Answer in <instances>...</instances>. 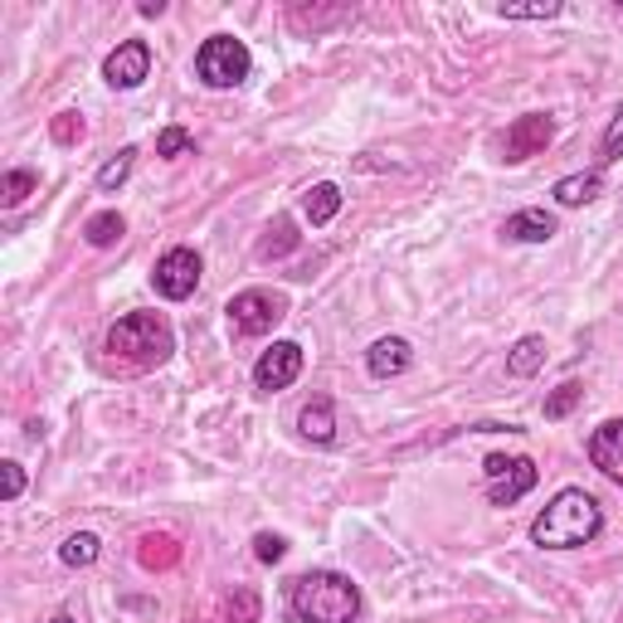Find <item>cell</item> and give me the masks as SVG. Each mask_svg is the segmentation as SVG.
Listing matches in <instances>:
<instances>
[{"mask_svg": "<svg viewBox=\"0 0 623 623\" xmlns=\"http://www.w3.org/2000/svg\"><path fill=\"white\" fill-rule=\"evenodd\" d=\"M298 239H302V234H298V224H292L288 215H278V220L268 224V234L258 239V258H264V264H268V258L292 254V249H298Z\"/></svg>", "mask_w": 623, "mask_h": 623, "instance_id": "obj_18", "label": "cell"}, {"mask_svg": "<svg viewBox=\"0 0 623 623\" xmlns=\"http://www.w3.org/2000/svg\"><path fill=\"white\" fill-rule=\"evenodd\" d=\"M298 429H302V439H312V443H332L336 439V409H332V400L316 395L308 409L298 414Z\"/></svg>", "mask_w": 623, "mask_h": 623, "instance_id": "obj_15", "label": "cell"}, {"mask_svg": "<svg viewBox=\"0 0 623 623\" xmlns=\"http://www.w3.org/2000/svg\"><path fill=\"white\" fill-rule=\"evenodd\" d=\"M151 288L171 302H185L195 288H200V254H195V249H166V254L157 258Z\"/></svg>", "mask_w": 623, "mask_h": 623, "instance_id": "obj_7", "label": "cell"}, {"mask_svg": "<svg viewBox=\"0 0 623 623\" xmlns=\"http://www.w3.org/2000/svg\"><path fill=\"white\" fill-rule=\"evenodd\" d=\"M541 366H545V336H521V342L511 346V356H507V370L517 380H531Z\"/></svg>", "mask_w": 623, "mask_h": 623, "instance_id": "obj_17", "label": "cell"}, {"mask_svg": "<svg viewBox=\"0 0 623 623\" xmlns=\"http://www.w3.org/2000/svg\"><path fill=\"white\" fill-rule=\"evenodd\" d=\"M49 132H54V141H59V147H73V141H83V132H89V127H83L79 113H59V117L49 123Z\"/></svg>", "mask_w": 623, "mask_h": 623, "instance_id": "obj_29", "label": "cell"}, {"mask_svg": "<svg viewBox=\"0 0 623 623\" xmlns=\"http://www.w3.org/2000/svg\"><path fill=\"white\" fill-rule=\"evenodd\" d=\"M254 555H258L264 565H278L282 555H288V541H282V535H273V531H258V535H254Z\"/></svg>", "mask_w": 623, "mask_h": 623, "instance_id": "obj_30", "label": "cell"}, {"mask_svg": "<svg viewBox=\"0 0 623 623\" xmlns=\"http://www.w3.org/2000/svg\"><path fill=\"white\" fill-rule=\"evenodd\" d=\"M97 555H103V541H97L93 531H79V535H69V541L59 545V561H64V565H73V570H83V565H93Z\"/></svg>", "mask_w": 623, "mask_h": 623, "instance_id": "obj_20", "label": "cell"}, {"mask_svg": "<svg viewBox=\"0 0 623 623\" xmlns=\"http://www.w3.org/2000/svg\"><path fill=\"white\" fill-rule=\"evenodd\" d=\"M589 463H595L614 487H623V419H609L589 434Z\"/></svg>", "mask_w": 623, "mask_h": 623, "instance_id": "obj_11", "label": "cell"}, {"mask_svg": "<svg viewBox=\"0 0 623 623\" xmlns=\"http://www.w3.org/2000/svg\"><path fill=\"white\" fill-rule=\"evenodd\" d=\"M132 166H137V147H123L117 157H107V161H103V171H97V191H103V195L123 191L127 176H132Z\"/></svg>", "mask_w": 623, "mask_h": 623, "instance_id": "obj_19", "label": "cell"}, {"mask_svg": "<svg viewBox=\"0 0 623 623\" xmlns=\"http://www.w3.org/2000/svg\"><path fill=\"white\" fill-rule=\"evenodd\" d=\"M619 157H623V103H619V113L609 117L604 141H599V161H604V166H614Z\"/></svg>", "mask_w": 623, "mask_h": 623, "instance_id": "obj_28", "label": "cell"}, {"mask_svg": "<svg viewBox=\"0 0 623 623\" xmlns=\"http://www.w3.org/2000/svg\"><path fill=\"white\" fill-rule=\"evenodd\" d=\"M336 210H342V185L336 181H322V185H312V191L302 195V215H308V224H332Z\"/></svg>", "mask_w": 623, "mask_h": 623, "instance_id": "obj_16", "label": "cell"}, {"mask_svg": "<svg viewBox=\"0 0 623 623\" xmlns=\"http://www.w3.org/2000/svg\"><path fill=\"white\" fill-rule=\"evenodd\" d=\"M107 356H117L123 366L151 370V366H166L171 351H176V332L161 312H127L123 322L107 326Z\"/></svg>", "mask_w": 623, "mask_h": 623, "instance_id": "obj_3", "label": "cell"}, {"mask_svg": "<svg viewBox=\"0 0 623 623\" xmlns=\"http://www.w3.org/2000/svg\"><path fill=\"white\" fill-rule=\"evenodd\" d=\"M35 171H5V181H0V200L5 205H25L30 195H35Z\"/></svg>", "mask_w": 623, "mask_h": 623, "instance_id": "obj_25", "label": "cell"}, {"mask_svg": "<svg viewBox=\"0 0 623 623\" xmlns=\"http://www.w3.org/2000/svg\"><path fill=\"white\" fill-rule=\"evenodd\" d=\"M185 151H195V137L185 132V127H161V137H157V157H185Z\"/></svg>", "mask_w": 623, "mask_h": 623, "instance_id": "obj_27", "label": "cell"}, {"mask_svg": "<svg viewBox=\"0 0 623 623\" xmlns=\"http://www.w3.org/2000/svg\"><path fill=\"white\" fill-rule=\"evenodd\" d=\"M288 609L298 623H356L360 589L342 570H308L288 585Z\"/></svg>", "mask_w": 623, "mask_h": 623, "instance_id": "obj_2", "label": "cell"}, {"mask_svg": "<svg viewBox=\"0 0 623 623\" xmlns=\"http://www.w3.org/2000/svg\"><path fill=\"white\" fill-rule=\"evenodd\" d=\"M137 555H141V565H147V570H161V565H176L181 561V551H176V541H171V535H147Z\"/></svg>", "mask_w": 623, "mask_h": 623, "instance_id": "obj_23", "label": "cell"}, {"mask_svg": "<svg viewBox=\"0 0 623 623\" xmlns=\"http://www.w3.org/2000/svg\"><path fill=\"white\" fill-rule=\"evenodd\" d=\"M561 0H531V5H511V0H507V5H497V15L501 20H555V15H561Z\"/></svg>", "mask_w": 623, "mask_h": 623, "instance_id": "obj_24", "label": "cell"}, {"mask_svg": "<svg viewBox=\"0 0 623 623\" xmlns=\"http://www.w3.org/2000/svg\"><path fill=\"white\" fill-rule=\"evenodd\" d=\"M579 400H585V390H579L575 380H565L561 390H551V395H545V419H565V414H575Z\"/></svg>", "mask_w": 623, "mask_h": 623, "instance_id": "obj_26", "label": "cell"}, {"mask_svg": "<svg viewBox=\"0 0 623 623\" xmlns=\"http://www.w3.org/2000/svg\"><path fill=\"white\" fill-rule=\"evenodd\" d=\"M599 531H604V511L585 487H561L531 521V541L541 551H575V545L595 541Z\"/></svg>", "mask_w": 623, "mask_h": 623, "instance_id": "obj_1", "label": "cell"}, {"mask_svg": "<svg viewBox=\"0 0 623 623\" xmlns=\"http://www.w3.org/2000/svg\"><path fill=\"white\" fill-rule=\"evenodd\" d=\"M151 73V45L147 39H123L113 54L103 59V79L113 89H141Z\"/></svg>", "mask_w": 623, "mask_h": 623, "instance_id": "obj_9", "label": "cell"}, {"mask_svg": "<svg viewBox=\"0 0 623 623\" xmlns=\"http://www.w3.org/2000/svg\"><path fill=\"white\" fill-rule=\"evenodd\" d=\"M551 195H555L561 210H579V205H589V200L604 195V171H575V176H561Z\"/></svg>", "mask_w": 623, "mask_h": 623, "instance_id": "obj_13", "label": "cell"}, {"mask_svg": "<svg viewBox=\"0 0 623 623\" xmlns=\"http://www.w3.org/2000/svg\"><path fill=\"white\" fill-rule=\"evenodd\" d=\"M224 312L239 336H264L288 316V298H282V292H268V288H249V292H239V298H229Z\"/></svg>", "mask_w": 623, "mask_h": 623, "instance_id": "obj_5", "label": "cell"}, {"mask_svg": "<svg viewBox=\"0 0 623 623\" xmlns=\"http://www.w3.org/2000/svg\"><path fill=\"white\" fill-rule=\"evenodd\" d=\"M409 360H414V351H409V342H404V336H380V342L366 351V370L376 380H395V376L409 370Z\"/></svg>", "mask_w": 623, "mask_h": 623, "instance_id": "obj_12", "label": "cell"}, {"mask_svg": "<svg viewBox=\"0 0 623 623\" xmlns=\"http://www.w3.org/2000/svg\"><path fill=\"white\" fill-rule=\"evenodd\" d=\"M249 69H254V59H249V45L234 35H210L195 54V79L205 83V89H239V83L249 79Z\"/></svg>", "mask_w": 623, "mask_h": 623, "instance_id": "obj_4", "label": "cell"}, {"mask_svg": "<svg viewBox=\"0 0 623 623\" xmlns=\"http://www.w3.org/2000/svg\"><path fill=\"white\" fill-rule=\"evenodd\" d=\"M49 623H79V619H73V614H54Z\"/></svg>", "mask_w": 623, "mask_h": 623, "instance_id": "obj_33", "label": "cell"}, {"mask_svg": "<svg viewBox=\"0 0 623 623\" xmlns=\"http://www.w3.org/2000/svg\"><path fill=\"white\" fill-rule=\"evenodd\" d=\"M483 473H487V501L492 507H511V501H521L535 487V477H541L531 458H507V453H492L483 463Z\"/></svg>", "mask_w": 623, "mask_h": 623, "instance_id": "obj_6", "label": "cell"}, {"mask_svg": "<svg viewBox=\"0 0 623 623\" xmlns=\"http://www.w3.org/2000/svg\"><path fill=\"white\" fill-rule=\"evenodd\" d=\"M555 141V117L551 113H527L507 127V161H531L535 151H545Z\"/></svg>", "mask_w": 623, "mask_h": 623, "instance_id": "obj_10", "label": "cell"}, {"mask_svg": "<svg viewBox=\"0 0 623 623\" xmlns=\"http://www.w3.org/2000/svg\"><path fill=\"white\" fill-rule=\"evenodd\" d=\"M141 15H147V20L166 15V0H141Z\"/></svg>", "mask_w": 623, "mask_h": 623, "instance_id": "obj_32", "label": "cell"}, {"mask_svg": "<svg viewBox=\"0 0 623 623\" xmlns=\"http://www.w3.org/2000/svg\"><path fill=\"white\" fill-rule=\"evenodd\" d=\"M229 623H258V614H264V599H258L254 585H234V595H229Z\"/></svg>", "mask_w": 623, "mask_h": 623, "instance_id": "obj_22", "label": "cell"}, {"mask_svg": "<svg viewBox=\"0 0 623 623\" xmlns=\"http://www.w3.org/2000/svg\"><path fill=\"white\" fill-rule=\"evenodd\" d=\"M127 234V220L117 210H103V215H93L89 224H83V239H89L93 249H107V244H117V239Z\"/></svg>", "mask_w": 623, "mask_h": 623, "instance_id": "obj_21", "label": "cell"}, {"mask_svg": "<svg viewBox=\"0 0 623 623\" xmlns=\"http://www.w3.org/2000/svg\"><path fill=\"white\" fill-rule=\"evenodd\" d=\"M555 215H545V210H517L507 224H501V234L511 239V244H551L555 239Z\"/></svg>", "mask_w": 623, "mask_h": 623, "instance_id": "obj_14", "label": "cell"}, {"mask_svg": "<svg viewBox=\"0 0 623 623\" xmlns=\"http://www.w3.org/2000/svg\"><path fill=\"white\" fill-rule=\"evenodd\" d=\"M20 492H25V468H20V463H0V497L15 501Z\"/></svg>", "mask_w": 623, "mask_h": 623, "instance_id": "obj_31", "label": "cell"}, {"mask_svg": "<svg viewBox=\"0 0 623 623\" xmlns=\"http://www.w3.org/2000/svg\"><path fill=\"white\" fill-rule=\"evenodd\" d=\"M298 376H302V346L298 342H273L268 351L258 356V366H254V385L264 390V395L288 390Z\"/></svg>", "mask_w": 623, "mask_h": 623, "instance_id": "obj_8", "label": "cell"}]
</instances>
